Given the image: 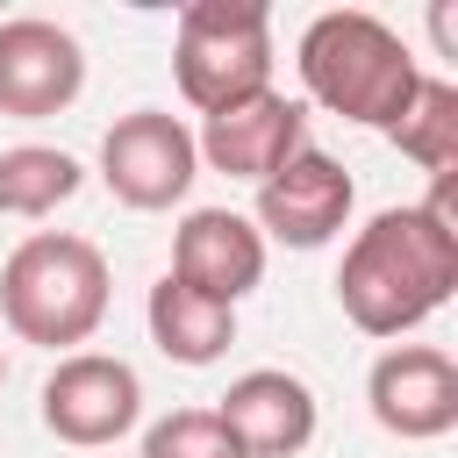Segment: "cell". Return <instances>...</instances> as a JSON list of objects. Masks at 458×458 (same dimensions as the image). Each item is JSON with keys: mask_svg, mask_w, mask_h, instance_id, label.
I'll use <instances>...</instances> for the list:
<instances>
[{"mask_svg": "<svg viewBox=\"0 0 458 458\" xmlns=\"http://www.w3.org/2000/svg\"><path fill=\"white\" fill-rule=\"evenodd\" d=\"M308 143V107L301 100H286L279 86H265V93H250V100H236V107H222V114H208L200 122V136H193V150H200V165L208 172H229V179H272L293 150Z\"/></svg>", "mask_w": 458, "mask_h": 458, "instance_id": "10", "label": "cell"}, {"mask_svg": "<svg viewBox=\"0 0 458 458\" xmlns=\"http://www.w3.org/2000/svg\"><path fill=\"white\" fill-rule=\"evenodd\" d=\"M100 179L122 208L136 215H157V208H179L200 179V150H193V129L165 107H129L107 136H100Z\"/></svg>", "mask_w": 458, "mask_h": 458, "instance_id": "5", "label": "cell"}, {"mask_svg": "<svg viewBox=\"0 0 458 458\" xmlns=\"http://www.w3.org/2000/svg\"><path fill=\"white\" fill-rule=\"evenodd\" d=\"M143 422V379L129 358H107V351H64L57 372L43 379V429L57 444H79V451H100L114 437H129Z\"/></svg>", "mask_w": 458, "mask_h": 458, "instance_id": "6", "label": "cell"}, {"mask_svg": "<svg viewBox=\"0 0 458 458\" xmlns=\"http://www.w3.org/2000/svg\"><path fill=\"white\" fill-rule=\"evenodd\" d=\"M172 279H186L193 293L236 308L265 279V236L236 208H193L179 222V236H172Z\"/></svg>", "mask_w": 458, "mask_h": 458, "instance_id": "12", "label": "cell"}, {"mask_svg": "<svg viewBox=\"0 0 458 458\" xmlns=\"http://www.w3.org/2000/svg\"><path fill=\"white\" fill-rule=\"evenodd\" d=\"M365 408L401 444H437L458 429V365L437 344H394L365 372Z\"/></svg>", "mask_w": 458, "mask_h": 458, "instance_id": "7", "label": "cell"}, {"mask_svg": "<svg viewBox=\"0 0 458 458\" xmlns=\"http://www.w3.org/2000/svg\"><path fill=\"white\" fill-rule=\"evenodd\" d=\"M0 386H7V351H0Z\"/></svg>", "mask_w": 458, "mask_h": 458, "instance_id": "17", "label": "cell"}, {"mask_svg": "<svg viewBox=\"0 0 458 458\" xmlns=\"http://www.w3.org/2000/svg\"><path fill=\"white\" fill-rule=\"evenodd\" d=\"M143 458H243L236 437L215 422V408H172L143 429Z\"/></svg>", "mask_w": 458, "mask_h": 458, "instance_id": "16", "label": "cell"}, {"mask_svg": "<svg viewBox=\"0 0 458 458\" xmlns=\"http://www.w3.org/2000/svg\"><path fill=\"white\" fill-rule=\"evenodd\" d=\"M143 322H150V344L172 358V365H215L229 344H236V308L193 293L186 279H157L150 301H143Z\"/></svg>", "mask_w": 458, "mask_h": 458, "instance_id": "13", "label": "cell"}, {"mask_svg": "<svg viewBox=\"0 0 458 458\" xmlns=\"http://www.w3.org/2000/svg\"><path fill=\"white\" fill-rule=\"evenodd\" d=\"M86 86V50L72 29L43 21V14H14L0 21V114L7 122H43L64 114Z\"/></svg>", "mask_w": 458, "mask_h": 458, "instance_id": "9", "label": "cell"}, {"mask_svg": "<svg viewBox=\"0 0 458 458\" xmlns=\"http://www.w3.org/2000/svg\"><path fill=\"white\" fill-rule=\"evenodd\" d=\"M215 422L236 437L243 458H293V451L315 444L322 408H315V386H308L301 372H286V365H258V372L229 379V394L215 401Z\"/></svg>", "mask_w": 458, "mask_h": 458, "instance_id": "11", "label": "cell"}, {"mask_svg": "<svg viewBox=\"0 0 458 458\" xmlns=\"http://www.w3.org/2000/svg\"><path fill=\"white\" fill-rule=\"evenodd\" d=\"M458 293V208L451 179L429 186L422 208H379L336 265V301L365 336H408Z\"/></svg>", "mask_w": 458, "mask_h": 458, "instance_id": "1", "label": "cell"}, {"mask_svg": "<svg viewBox=\"0 0 458 458\" xmlns=\"http://www.w3.org/2000/svg\"><path fill=\"white\" fill-rule=\"evenodd\" d=\"M351 200H358L351 172H344L329 150L301 143V150L258 186V222H250V229L272 236V243H286V250H322L329 236H344Z\"/></svg>", "mask_w": 458, "mask_h": 458, "instance_id": "8", "label": "cell"}, {"mask_svg": "<svg viewBox=\"0 0 458 458\" xmlns=\"http://www.w3.org/2000/svg\"><path fill=\"white\" fill-rule=\"evenodd\" d=\"M79 186H86V172H79L72 150H50V143H14V150H0V215L43 222V215H57Z\"/></svg>", "mask_w": 458, "mask_h": 458, "instance_id": "14", "label": "cell"}, {"mask_svg": "<svg viewBox=\"0 0 458 458\" xmlns=\"http://www.w3.org/2000/svg\"><path fill=\"white\" fill-rule=\"evenodd\" d=\"M386 136L401 143L408 165L429 172V186H437V179H458V86H451V79H422L415 100L401 107V122H394Z\"/></svg>", "mask_w": 458, "mask_h": 458, "instance_id": "15", "label": "cell"}, {"mask_svg": "<svg viewBox=\"0 0 458 458\" xmlns=\"http://www.w3.org/2000/svg\"><path fill=\"white\" fill-rule=\"evenodd\" d=\"M272 14L258 0H193L179 7L172 79L200 114H222L272 86Z\"/></svg>", "mask_w": 458, "mask_h": 458, "instance_id": "4", "label": "cell"}, {"mask_svg": "<svg viewBox=\"0 0 458 458\" xmlns=\"http://www.w3.org/2000/svg\"><path fill=\"white\" fill-rule=\"evenodd\" d=\"M293 64H301V86H308L315 107H329V114H344V122H358V129H379V136L401 122V107H408L415 86H422L415 50H408L379 14H365V7H329V14H315V21L301 29Z\"/></svg>", "mask_w": 458, "mask_h": 458, "instance_id": "2", "label": "cell"}, {"mask_svg": "<svg viewBox=\"0 0 458 458\" xmlns=\"http://www.w3.org/2000/svg\"><path fill=\"white\" fill-rule=\"evenodd\" d=\"M0 315L21 344L72 351L107 322V258L86 236L36 229L0 265Z\"/></svg>", "mask_w": 458, "mask_h": 458, "instance_id": "3", "label": "cell"}]
</instances>
